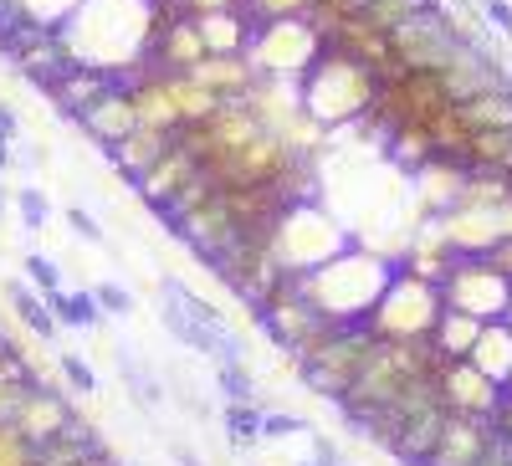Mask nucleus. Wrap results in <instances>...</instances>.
Wrapping results in <instances>:
<instances>
[{
  "label": "nucleus",
  "mask_w": 512,
  "mask_h": 466,
  "mask_svg": "<svg viewBox=\"0 0 512 466\" xmlns=\"http://www.w3.org/2000/svg\"><path fill=\"white\" fill-rule=\"evenodd\" d=\"M507 200H512V180H502V175H472L461 190V205H477V210H497Z\"/></svg>",
  "instance_id": "35"
},
{
  "label": "nucleus",
  "mask_w": 512,
  "mask_h": 466,
  "mask_svg": "<svg viewBox=\"0 0 512 466\" xmlns=\"http://www.w3.org/2000/svg\"><path fill=\"white\" fill-rule=\"evenodd\" d=\"M482 328H487L482 318L446 308V313H441V323H436V333H431V344H436V354H441V359H472Z\"/></svg>",
  "instance_id": "27"
},
{
  "label": "nucleus",
  "mask_w": 512,
  "mask_h": 466,
  "mask_svg": "<svg viewBox=\"0 0 512 466\" xmlns=\"http://www.w3.org/2000/svg\"><path fill=\"white\" fill-rule=\"evenodd\" d=\"M67 226H72V236H82L88 246H103V241H108V236H103V226H98V216H93V210H82V205H72V210H67Z\"/></svg>",
  "instance_id": "41"
},
{
  "label": "nucleus",
  "mask_w": 512,
  "mask_h": 466,
  "mask_svg": "<svg viewBox=\"0 0 512 466\" xmlns=\"http://www.w3.org/2000/svg\"><path fill=\"white\" fill-rule=\"evenodd\" d=\"M349 246H359V236L349 231L344 216H333L323 200L287 205L272 226V257L287 277H308V272L328 267L333 257H344Z\"/></svg>",
  "instance_id": "4"
},
{
  "label": "nucleus",
  "mask_w": 512,
  "mask_h": 466,
  "mask_svg": "<svg viewBox=\"0 0 512 466\" xmlns=\"http://www.w3.org/2000/svg\"><path fill=\"white\" fill-rule=\"evenodd\" d=\"M461 118L472 123V129H512V88H492V93H477V98H466L456 103Z\"/></svg>",
  "instance_id": "31"
},
{
  "label": "nucleus",
  "mask_w": 512,
  "mask_h": 466,
  "mask_svg": "<svg viewBox=\"0 0 512 466\" xmlns=\"http://www.w3.org/2000/svg\"><path fill=\"white\" fill-rule=\"evenodd\" d=\"M0 466H36V446L16 426H0Z\"/></svg>",
  "instance_id": "38"
},
{
  "label": "nucleus",
  "mask_w": 512,
  "mask_h": 466,
  "mask_svg": "<svg viewBox=\"0 0 512 466\" xmlns=\"http://www.w3.org/2000/svg\"><path fill=\"white\" fill-rule=\"evenodd\" d=\"M384 159H390L400 175H420V169L436 159L431 129H420V123H410V129H395L390 139H384Z\"/></svg>",
  "instance_id": "30"
},
{
  "label": "nucleus",
  "mask_w": 512,
  "mask_h": 466,
  "mask_svg": "<svg viewBox=\"0 0 512 466\" xmlns=\"http://www.w3.org/2000/svg\"><path fill=\"white\" fill-rule=\"evenodd\" d=\"M364 6H369V0H318V11L313 16H364Z\"/></svg>",
  "instance_id": "46"
},
{
  "label": "nucleus",
  "mask_w": 512,
  "mask_h": 466,
  "mask_svg": "<svg viewBox=\"0 0 512 466\" xmlns=\"http://www.w3.org/2000/svg\"><path fill=\"white\" fill-rule=\"evenodd\" d=\"M369 344H374L369 328H328L308 354H297V374H303V385L313 395H323V400L338 405V400L349 395V385H354V374H359Z\"/></svg>",
  "instance_id": "7"
},
{
  "label": "nucleus",
  "mask_w": 512,
  "mask_h": 466,
  "mask_svg": "<svg viewBox=\"0 0 512 466\" xmlns=\"http://www.w3.org/2000/svg\"><path fill=\"white\" fill-rule=\"evenodd\" d=\"M497 441V420L482 415H446V431L431 451L425 466H477L487 456V446Z\"/></svg>",
  "instance_id": "15"
},
{
  "label": "nucleus",
  "mask_w": 512,
  "mask_h": 466,
  "mask_svg": "<svg viewBox=\"0 0 512 466\" xmlns=\"http://www.w3.org/2000/svg\"><path fill=\"white\" fill-rule=\"evenodd\" d=\"M256 323H262L267 338H272L277 349H287L292 359H297V354H308L318 338L333 328V323H323V318L313 313V303L303 298V282H297V277H287V282L272 292V303L256 308Z\"/></svg>",
  "instance_id": "10"
},
{
  "label": "nucleus",
  "mask_w": 512,
  "mask_h": 466,
  "mask_svg": "<svg viewBox=\"0 0 512 466\" xmlns=\"http://www.w3.org/2000/svg\"><path fill=\"white\" fill-rule=\"evenodd\" d=\"M436 6V0H369V6H364V16L359 21H369L374 31H384V36H390L395 26H405L410 16H420V11H431Z\"/></svg>",
  "instance_id": "33"
},
{
  "label": "nucleus",
  "mask_w": 512,
  "mask_h": 466,
  "mask_svg": "<svg viewBox=\"0 0 512 466\" xmlns=\"http://www.w3.org/2000/svg\"><path fill=\"white\" fill-rule=\"evenodd\" d=\"M446 236H451V251L456 257H492L502 236V221L497 210H477V205H456L446 210Z\"/></svg>",
  "instance_id": "19"
},
{
  "label": "nucleus",
  "mask_w": 512,
  "mask_h": 466,
  "mask_svg": "<svg viewBox=\"0 0 512 466\" xmlns=\"http://www.w3.org/2000/svg\"><path fill=\"white\" fill-rule=\"evenodd\" d=\"M190 77L205 82V88L216 93V98L231 103V98H246V93L256 88V77H262V72L251 67V57H205Z\"/></svg>",
  "instance_id": "23"
},
{
  "label": "nucleus",
  "mask_w": 512,
  "mask_h": 466,
  "mask_svg": "<svg viewBox=\"0 0 512 466\" xmlns=\"http://www.w3.org/2000/svg\"><path fill=\"white\" fill-rule=\"evenodd\" d=\"M297 93H303V108L323 123V129H349V123H364L374 98H379V77L344 57V52H323L303 77H297Z\"/></svg>",
  "instance_id": "5"
},
{
  "label": "nucleus",
  "mask_w": 512,
  "mask_h": 466,
  "mask_svg": "<svg viewBox=\"0 0 512 466\" xmlns=\"http://www.w3.org/2000/svg\"><path fill=\"white\" fill-rule=\"evenodd\" d=\"M57 369H62V379H67V390H72V395H82V400L98 395V374L82 364L77 354H57Z\"/></svg>",
  "instance_id": "37"
},
{
  "label": "nucleus",
  "mask_w": 512,
  "mask_h": 466,
  "mask_svg": "<svg viewBox=\"0 0 512 466\" xmlns=\"http://www.w3.org/2000/svg\"><path fill=\"white\" fill-rule=\"evenodd\" d=\"M11 164H16V149H11L6 139H0V175H6V169H11Z\"/></svg>",
  "instance_id": "52"
},
{
  "label": "nucleus",
  "mask_w": 512,
  "mask_h": 466,
  "mask_svg": "<svg viewBox=\"0 0 512 466\" xmlns=\"http://www.w3.org/2000/svg\"><path fill=\"white\" fill-rule=\"evenodd\" d=\"M185 16H221V11H241L246 0H175Z\"/></svg>",
  "instance_id": "43"
},
{
  "label": "nucleus",
  "mask_w": 512,
  "mask_h": 466,
  "mask_svg": "<svg viewBox=\"0 0 512 466\" xmlns=\"http://www.w3.org/2000/svg\"><path fill=\"white\" fill-rule=\"evenodd\" d=\"M200 36H205V52L210 57H246L251 47V21L246 11H221V16H195Z\"/></svg>",
  "instance_id": "24"
},
{
  "label": "nucleus",
  "mask_w": 512,
  "mask_h": 466,
  "mask_svg": "<svg viewBox=\"0 0 512 466\" xmlns=\"http://www.w3.org/2000/svg\"><path fill=\"white\" fill-rule=\"evenodd\" d=\"M6 292H11L16 323H21L31 338H41V344H52V338H57V313L47 308V298H41L31 282H6Z\"/></svg>",
  "instance_id": "28"
},
{
  "label": "nucleus",
  "mask_w": 512,
  "mask_h": 466,
  "mask_svg": "<svg viewBox=\"0 0 512 466\" xmlns=\"http://www.w3.org/2000/svg\"><path fill=\"white\" fill-rule=\"evenodd\" d=\"M113 88H118V77H108V72H93V67H67L47 98L57 103V113H67V118L77 123L82 113H88L103 93H113Z\"/></svg>",
  "instance_id": "21"
},
{
  "label": "nucleus",
  "mask_w": 512,
  "mask_h": 466,
  "mask_svg": "<svg viewBox=\"0 0 512 466\" xmlns=\"http://www.w3.org/2000/svg\"><path fill=\"white\" fill-rule=\"evenodd\" d=\"M441 298L456 313H472L482 323H497L512 313V277L492 267V257H456L446 282H441Z\"/></svg>",
  "instance_id": "9"
},
{
  "label": "nucleus",
  "mask_w": 512,
  "mask_h": 466,
  "mask_svg": "<svg viewBox=\"0 0 512 466\" xmlns=\"http://www.w3.org/2000/svg\"><path fill=\"white\" fill-rule=\"evenodd\" d=\"M0 139H6V144H21V118H16L11 103H0Z\"/></svg>",
  "instance_id": "48"
},
{
  "label": "nucleus",
  "mask_w": 512,
  "mask_h": 466,
  "mask_svg": "<svg viewBox=\"0 0 512 466\" xmlns=\"http://www.w3.org/2000/svg\"><path fill=\"white\" fill-rule=\"evenodd\" d=\"M436 385H441V405L451 415H482V420H497L507 390L497 385V379H487L472 359H446L441 374H436Z\"/></svg>",
  "instance_id": "12"
},
{
  "label": "nucleus",
  "mask_w": 512,
  "mask_h": 466,
  "mask_svg": "<svg viewBox=\"0 0 512 466\" xmlns=\"http://www.w3.org/2000/svg\"><path fill=\"white\" fill-rule=\"evenodd\" d=\"M93 298H98V308L113 313V318H128V313H134V292L118 287V282H98V287H93Z\"/></svg>",
  "instance_id": "40"
},
{
  "label": "nucleus",
  "mask_w": 512,
  "mask_h": 466,
  "mask_svg": "<svg viewBox=\"0 0 512 466\" xmlns=\"http://www.w3.org/2000/svg\"><path fill=\"white\" fill-rule=\"evenodd\" d=\"M77 466H118V461H113V456H108V451H103V446H98V451H93V456H82V461H77Z\"/></svg>",
  "instance_id": "51"
},
{
  "label": "nucleus",
  "mask_w": 512,
  "mask_h": 466,
  "mask_svg": "<svg viewBox=\"0 0 512 466\" xmlns=\"http://www.w3.org/2000/svg\"><path fill=\"white\" fill-rule=\"evenodd\" d=\"M16 210H21V226L26 231H41V226H52V200L41 185H21L16 190Z\"/></svg>",
  "instance_id": "36"
},
{
  "label": "nucleus",
  "mask_w": 512,
  "mask_h": 466,
  "mask_svg": "<svg viewBox=\"0 0 512 466\" xmlns=\"http://www.w3.org/2000/svg\"><path fill=\"white\" fill-rule=\"evenodd\" d=\"M246 21L267 26V21H308L318 11V0H246Z\"/></svg>",
  "instance_id": "34"
},
{
  "label": "nucleus",
  "mask_w": 512,
  "mask_h": 466,
  "mask_svg": "<svg viewBox=\"0 0 512 466\" xmlns=\"http://www.w3.org/2000/svg\"><path fill=\"white\" fill-rule=\"evenodd\" d=\"M507 323H512V313H507Z\"/></svg>",
  "instance_id": "55"
},
{
  "label": "nucleus",
  "mask_w": 512,
  "mask_h": 466,
  "mask_svg": "<svg viewBox=\"0 0 512 466\" xmlns=\"http://www.w3.org/2000/svg\"><path fill=\"white\" fill-rule=\"evenodd\" d=\"M477 6H482L487 26H497V31L512 41V0H477Z\"/></svg>",
  "instance_id": "44"
},
{
  "label": "nucleus",
  "mask_w": 512,
  "mask_h": 466,
  "mask_svg": "<svg viewBox=\"0 0 512 466\" xmlns=\"http://www.w3.org/2000/svg\"><path fill=\"white\" fill-rule=\"evenodd\" d=\"M395 272L400 267L390 257H379V251H369V246H349L344 257H333L328 267L297 277V282H303V298L313 303V313L323 323H333V328H364L369 313L384 298V287L395 282Z\"/></svg>",
  "instance_id": "2"
},
{
  "label": "nucleus",
  "mask_w": 512,
  "mask_h": 466,
  "mask_svg": "<svg viewBox=\"0 0 512 466\" xmlns=\"http://www.w3.org/2000/svg\"><path fill=\"white\" fill-rule=\"evenodd\" d=\"M77 129L88 134V139H93L103 154H108V149H118L128 134L139 129V108H134V98H128V88H123V82H118L113 93H103V98H98L88 113L77 118Z\"/></svg>",
  "instance_id": "16"
},
{
  "label": "nucleus",
  "mask_w": 512,
  "mask_h": 466,
  "mask_svg": "<svg viewBox=\"0 0 512 466\" xmlns=\"http://www.w3.org/2000/svg\"><path fill=\"white\" fill-rule=\"evenodd\" d=\"M72 426H77V410H72L67 395H57L52 385H31V390H26V400H21V410H16V431H21L31 446H47V441L67 436Z\"/></svg>",
  "instance_id": "14"
},
{
  "label": "nucleus",
  "mask_w": 512,
  "mask_h": 466,
  "mask_svg": "<svg viewBox=\"0 0 512 466\" xmlns=\"http://www.w3.org/2000/svg\"><path fill=\"white\" fill-rule=\"evenodd\" d=\"M159 16V0H82L57 36L72 67H93L123 82L154 57Z\"/></svg>",
  "instance_id": "1"
},
{
  "label": "nucleus",
  "mask_w": 512,
  "mask_h": 466,
  "mask_svg": "<svg viewBox=\"0 0 512 466\" xmlns=\"http://www.w3.org/2000/svg\"><path fill=\"white\" fill-rule=\"evenodd\" d=\"M497 431L512 441V395H507V400H502V410H497Z\"/></svg>",
  "instance_id": "50"
},
{
  "label": "nucleus",
  "mask_w": 512,
  "mask_h": 466,
  "mask_svg": "<svg viewBox=\"0 0 512 466\" xmlns=\"http://www.w3.org/2000/svg\"><path fill=\"white\" fill-rule=\"evenodd\" d=\"M26 282L41 292V298H47V292H62V272H57V262H52V257H36V251L26 257Z\"/></svg>",
  "instance_id": "39"
},
{
  "label": "nucleus",
  "mask_w": 512,
  "mask_h": 466,
  "mask_svg": "<svg viewBox=\"0 0 512 466\" xmlns=\"http://www.w3.org/2000/svg\"><path fill=\"white\" fill-rule=\"evenodd\" d=\"M507 395H512V385H507Z\"/></svg>",
  "instance_id": "54"
},
{
  "label": "nucleus",
  "mask_w": 512,
  "mask_h": 466,
  "mask_svg": "<svg viewBox=\"0 0 512 466\" xmlns=\"http://www.w3.org/2000/svg\"><path fill=\"white\" fill-rule=\"evenodd\" d=\"M492 267L512 277V236H507V241H497V251H492Z\"/></svg>",
  "instance_id": "49"
},
{
  "label": "nucleus",
  "mask_w": 512,
  "mask_h": 466,
  "mask_svg": "<svg viewBox=\"0 0 512 466\" xmlns=\"http://www.w3.org/2000/svg\"><path fill=\"white\" fill-rule=\"evenodd\" d=\"M159 6H164V0H159Z\"/></svg>",
  "instance_id": "56"
},
{
  "label": "nucleus",
  "mask_w": 512,
  "mask_h": 466,
  "mask_svg": "<svg viewBox=\"0 0 512 466\" xmlns=\"http://www.w3.org/2000/svg\"><path fill=\"white\" fill-rule=\"evenodd\" d=\"M441 16H446V31L461 41V47H487V16H482V6H472V0H446Z\"/></svg>",
  "instance_id": "32"
},
{
  "label": "nucleus",
  "mask_w": 512,
  "mask_h": 466,
  "mask_svg": "<svg viewBox=\"0 0 512 466\" xmlns=\"http://www.w3.org/2000/svg\"><path fill=\"white\" fill-rule=\"evenodd\" d=\"M410 180H415L410 185V200L420 205V216H446V210L461 205V190H466V180H472V169L456 164V159H431Z\"/></svg>",
  "instance_id": "17"
},
{
  "label": "nucleus",
  "mask_w": 512,
  "mask_h": 466,
  "mask_svg": "<svg viewBox=\"0 0 512 466\" xmlns=\"http://www.w3.org/2000/svg\"><path fill=\"white\" fill-rule=\"evenodd\" d=\"M390 47H395V62L410 67V72H446L461 41L446 31L441 6H431V11L410 16L405 26H395V31H390Z\"/></svg>",
  "instance_id": "11"
},
{
  "label": "nucleus",
  "mask_w": 512,
  "mask_h": 466,
  "mask_svg": "<svg viewBox=\"0 0 512 466\" xmlns=\"http://www.w3.org/2000/svg\"><path fill=\"white\" fill-rule=\"evenodd\" d=\"M472 364H477L487 379H497L502 390L512 385V323H507V318H497V323L482 328L477 349H472Z\"/></svg>",
  "instance_id": "25"
},
{
  "label": "nucleus",
  "mask_w": 512,
  "mask_h": 466,
  "mask_svg": "<svg viewBox=\"0 0 512 466\" xmlns=\"http://www.w3.org/2000/svg\"><path fill=\"white\" fill-rule=\"evenodd\" d=\"M446 405H431V410H420L415 420H405V431L390 441V451L405 461V466H425L431 461V451H436V441H441V431H446Z\"/></svg>",
  "instance_id": "22"
},
{
  "label": "nucleus",
  "mask_w": 512,
  "mask_h": 466,
  "mask_svg": "<svg viewBox=\"0 0 512 466\" xmlns=\"http://www.w3.org/2000/svg\"><path fill=\"white\" fill-rule=\"evenodd\" d=\"M446 313V298L436 282H420L410 272H395V282L384 287L379 308L369 313V338H384V344H425L436 333Z\"/></svg>",
  "instance_id": "6"
},
{
  "label": "nucleus",
  "mask_w": 512,
  "mask_h": 466,
  "mask_svg": "<svg viewBox=\"0 0 512 466\" xmlns=\"http://www.w3.org/2000/svg\"><path fill=\"white\" fill-rule=\"evenodd\" d=\"M164 82H169V98H175L185 129H195V123H205V118H216V113H221V103H226V98L210 93L205 82H195L190 72H164Z\"/></svg>",
  "instance_id": "26"
},
{
  "label": "nucleus",
  "mask_w": 512,
  "mask_h": 466,
  "mask_svg": "<svg viewBox=\"0 0 512 466\" xmlns=\"http://www.w3.org/2000/svg\"><path fill=\"white\" fill-rule=\"evenodd\" d=\"M441 364L446 359L436 354L431 338H425V344H384V338H374L359 374H354V385H349V395L338 400V410H344L354 426H364V420H374L384 405H395L415 379L441 374Z\"/></svg>",
  "instance_id": "3"
},
{
  "label": "nucleus",
  "mask_w": 512,
  "mask_h": 466,
  "mask_svg": "<svg viewBox=\"0 0 512 466\" xmlns=\"http://www.w3.org/2000/svg\"><path fill=\"white\" fill-rule=\"evenodd\" d=\"M175 139H180V134H159V129H144V123H139V129L128 134L118 149H108V164L118 169V175H123L128 185H139V180L149 175V169H154L169 149H175Z\"/></svg>",
  "instance_id": "20"
},
{
  "label": "nucleus",
  "mask_w": 512,
  "mask_h": 466,
  "mask_svg": "<svg viewBox=\"0 0 512 466\" xmlns=\"http://www.w3.org/2000/svg\"><path fill=\"white\" fill-rule=\"evenodd\" d=\"M466 169H472V175H502V180H512V129H482V134H472Z\"/></svg>",
  "instance_id": "29"
},
{
  "label": "nucleus",
  "mask_w": 512,
  "mask_h": 466,
  "mask_svg": "<svg viewBox=\"0 0 512 466\" xmlns=\"http://www.w3.org/2000/svg\"><path fill=\"white\" fill-rule=\"evenodd\" d=\"M297 431H303V420H297V415H262V441H267V446L292 441Z\"/></svg>",
  "instance_id": "42"
},
{
  "label": "nucleus",
  "mask_w": 512,
  "mask_h": 466,
  "mask_svg": "<svg viewBox=\"0 0 512 466\" xmlns=\"http://www.w3.org/2000/svg\"><path fill=\"white\" fill-rule=\"evenodd\" d=\"M6 205H11V200H6V190H0V216H6Z\"/></svg>",
  "instance_id": "53"
},
{
  "label": "nucleus",
  "mask_w": 512,
  "mask_h": 466,
  "mask_svg": "<svg viewBox=\"0 0 512 466\" xmlns=\"http://www.w3.org/2000/svg\"><path fill=\"white\" fill-rule=\"evenodd\" d=\"M477 466H512V441H507V436L497 431V441L487 446V456H482Z\"/></svg>",
  "instance_id": "47"
},
{
  "label": "nucleus",
  "mask_w": 512,
  "mask_h": 466,
  "mask_svg": "<svg viewBox=\"0 0 512 466\" xmlns=\"http://www.w3.org/2000/svg\"><path fill=\"white\" fill-rule=\"evenodd\" d=\"M31 385H0V426H16V410L26 400Z\"/></svg>",
  "instance_id": "45"
},
{
  "label": "nucleus",
  "mask_w": 512,
  "mask_h": 466,
  "mask_svg": "<svg viewBox=\"0 0 512 466\" xmlns=\"http://www.w3.org/2000/svg\"><path fill=\"white\" fill-rule=\"evenodd\" d=\"M328 52V41H323V31L313 26V16L308 21H267V26H251V47H246V57H251V67L262 72V77H303L318 57Z\"/></svg>",
  "instance_id": "8"
},
{
  "label": "nucleus",
  "mask_w": 512,
  "mask_h": 466,
  "mask_svg": "<svg viewBox=\"0 0 512 466\" xmlns=\"http://www.w3.org/2000/svg\"><path fill=\"white\" fill-rule=\"evenodd\" d=\"M195 175H200V159L185 149V139H175V149H169V154H164V159L149 169V175L134 185V195H139V200L154 210V216H159V210H164L169 200H175V195H180V190H185Z\"/></svg>",
  "instance_id": "18"
},
{
  "label": "nucleus",
  "mask_w": 512,
  "mask_h": 466,
  "mask_svg": "<svg viewBox=\"0 0 512 466\" xmlns=\"http://www.w3.org/2000/svg\"><path fill=\"white\" fill-rule=\"evenodd\" d=\"M169 231H175V236L195 251V257H200V262H216L226 246H236V241L246 236V231L236 226V216H231V205H226V195H221V190L210 195L200 210H190V216H185L180 226H169Z\"/></svg>",
  "instance_id": "13"
}]
</instances>
